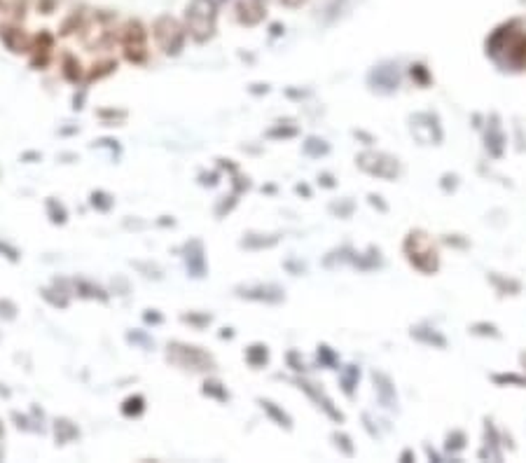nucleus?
<instances>
[{
  "label": "nucleus",
  "mask_w": 526,
  "mask_h": 463,
  "mask_svg": "<svg viewBox=\"0 0 526 463\" xmlns=\"http://www.w3.org/2000/svg\"><path fill=\"white\" fill-rule=\"evenodd\" d=\"M166 358H169L173 365L183 370H194V372H208V370L215 367L213 356H208L206 351H201L199 347H192V344H183V342H171L169 351H166Z\"/></svg>",
  "instance_id": "obj_1"
},
{
  "label": "nucleus",
  "mask_w": 526,
  "mask_h": 463,
  "mask_svg": "<svg viewBox=\"0 0 526 463\" xmlns=\"http://www.w3.org/2000/svg\"><path fill=\"white\" fill-rule=\"evenodd\" d=\"M154 38H157V45L164 54H173V57L181 54L185 38H183L181 26H178L176 21H171V19L159 21L157 28H154Z\"/></svg>",
  "instance_id": "obj_2"
},
{
  "label": "nucleus",
  "mask_w": 526,
  "mask_h": 463,
  "mask_svg": "<svg viewBox=\"0 0 526 463\" xmlns=\"http://www.w3.org/2000/svg\"><path fill=\"white\" fill-rule=\"evenodd\" d=\"M125 54L132 64H143L147 59V49H145V33L140 28V24H129L127 33H125Z\"/></svg>",
  "instance_id": "obj_3"
},
{
  "label": "nucleus",
  "mask_w": 526,
  "mask_h": 463,
  "mask_svg": "<svg viewBox=\"0 0 526 463\" xmlns=\"http://www.w3.org/2000/svg\"><path fill=\"white\" fill-rule=\"evenodd\" d=\"M185 264H188L190 276H194V279H201V276H206V257H203L201 242L192 239V242L185 244Z\"/></svg>",
  "instance_id": "obj_4"
},
{
  "label": "nucleus",
  "mask_w": 526,
  "mask_h": 463,
  "mask_svg": "<svg viewBox=\"0 0 526 463\" xmlns=\"http://www.w3.org/2000/svg\"><path fill=\"white\" fill-rule=\"evenodd\" d=\"M239 298L255 300V302H281L283 290L278 286H239L237 288Z\"/></svg>",
  "instance_id": "obj_5"
},
{
  "label": "nucleus",
  "mask_w": 526,
  "mask_h": 463,
  "mask_svg": "<svg viewBox=\"0 0 526 463\" xmlns=\"http://www.w3.org/2000/svg\"><path fill=\"white\" fill-rule=\"evenodd\" d=\"M246 363L253 367V370H260L269 363V349L264 344H253V347L246 349Z\"/></svg>",
  "instance_id": "obj_6"
},
{
  "label": "nucleus",
  "mask_w": 526,
  "mask_h": 463,
  "mask_svg": "<svg viewBox=\"0 0 526 463\" xmlns=\"http://www.w3.org/2000/svg\"><path fill=\"white\" fill-rule=\"evenodd\" d=\"M54 433H57L59 444H68L71 440H75V437H80L78 426L73 424V421H68V419H59V421L54 424Z\"/></svg>",
  "instance_id": "obj_7"
},
{
  "label": "nucleus",
  "mask_w": 526,
  "mask_h": 463,
  "mask_svg": "<svg viewBox=\"0 0 526 463\" xmlns=\"http://www.w3.org/2000/svg\"><path fill=\"white\" fill-rule=\"evenodd\" d=\"M61 73H64V78L68 80V82H73V84L82 82V66H80V61L75 57H64Z\"/></svg>",
  "instance_id": "obj_8"
},
{
  "label": "nucleus",
  "mask_w": 526,
  "mask_h": 463,
  "mask_svg": "<svg viewBox=\"0 0 526 463\" xmlns=\"http://www.w3.org/2000/svg\"><path fill=\"white\" fill-rule=\"evenodd\" d=\"M75 288H78V293L82 295V298L108 300V295L103 293V288H98V286H94V283H89V281H75Z\"/></svg>",
  "instance_id": "obj_9"
},
{
  "label": "nucleus",
  "mask_w": 526,
  "mask_h": 463,
  "mask_svg": "<svg viewBox=\"0 0 526 463\" xmlns=\"http://www.w3.org/2000/svg\"><path fill=\"white\" fill-rule=\"evenodd\" d=\"M201 393H203V396H208V398L220 400V403L230 400V393H227V388L222 386L220 381H206V384H203V388H201Z\"/></svg>",
  "instance_id": "obj_10"
},
{
  "label": "nucleus",
  "mask_w": 526,
  "mask_h": 463,
  "mask_svg": "<svg viewBox=\"0 0 526 463\" xmlns=\"http://www.w3.org/2000/svg\"><path fill=\"white\" fill-rule=\"evenodd\" d=\"M260 405H262V410L267 412V415L274 419L278 426H286V428H290V417L286 415V412L278 410V407L274 403H269V400H260Z\"/></svg>",
  "instance_id": "obj_11"
},
{
  "label": "nucleus",
  "mask_w": 526,
  "mask_h": 463,
  "mask_svg": "<svg viewBox=\"0 0 526 463\" xmlns=\"http://www.w3.org/2000/svg\"><path fill=\"white\" fill-rule=\"evenodd\" d=\"M143 410H145L143 396H132V398L125 400V405H122V415L125 417H138Z\"/></svg>",
  "instance_id": "obj_12"
},
{
  "label": "nucleus",
  "mask_w": 526,
  "mask_h": 463,
  "mask_svg": "<svg viewBox=\"0 0 526 463\" xmlns=\"http://www.w3.org/2000/svg\"><path fill=\"white\" fill-rule=\"evenodd\" d=\"M47 211H49V220L52 222H66V208L61 206V203L57 199H49L47 201Z\"/></svg>",
  "instance_id": "obj_13"
},
{
  "label": "nucleus",
  "mask_w": 526,
  "mask_h": 463,
  "mask_svg": "<svg viewBox=\"0 0 526 463\" xmlns=\"http://www.w3.org/2000/svg\"><path fill=\"white\" fill-rule=\"evenodd\" d=\"M113 197L110 194H105V192H94L91 194V206L94 208H98V211H110L113 208Z\"/></svg>",
  "instance_id": "obj_14"
},
{
  "label": "nucleus",
  "mask_w": 526,
  "mask_h": 463,
  "mask_svg": "<svg viewBox=\"0 0 526 463\" xmlns=\"http://www.w3.org/2000/svg\"><path fill=\"white\" fill-rule=\"evenodd\" d=\"M260 234H248V237L241 242V246H246V248H262V246H274L276 244V237L271 239H257Z\"/></svg>",
  "instance_id": "obj_15"
},
{
  "label": "nucleus",
  "mask_w": 526,
  "mask_h": 463,
  "mask_svg": "<svg viewBox=\"0 0 526 463\" xmlns=\"http://www.w3.org/2000/svg\"><path fill=\"white\" fill-rule=\"evenodd\" d=\"M183 320L185 323H192L194 328H206L210 320H213V316H210V314H194L192 311V314H185Z\"/></svg>",
  "instance_id": "obj_16"
},
{
  "label": "nucleus",
  "mask_w": 526,
  "mask_h": 463,
  "mask_svg": "<svg viewBox=\"0 0 526 463\" xmlns=\"http://www.w3.org/2000/svg\"><path fill=\"white\" fill-rule=\"evenodd\" d=\"M305 152L307 154H314V157H318V154H325L327 152V143L325 140H318V138H309L305 143Z\"/></svg>",
  "instance_id": "obj_17"
},
{
  "label": "nucleus",
  "mask_w": 526,
  "mask_h": 463,
  "mask_svg": "<svg viewBox=\"0 0 526 463\" xmlns=\"http://www.w3.org/2000/svg\"><path fill=\"white\" fill-rule=\"evenodd\" d=\"M356 379H358V370L354 365H349V370H346V374H344V388H346V393H349V396L354 393Z\"/></svg>",
  "instance_id": "obj_18"
},
{
  "label": "nucleus",
  "mask_w": 526,
  "mask_h": 463,
  "mask_svg": "<svg viewBox=\"0 0 526 463\" xmlns=\"http://www.w3.org/2000/svg\"><path fill=\"white\" fill-rule=\"evenodd\" d=\"M42 298L52 302L54 307H61V309H64V307L68 305V300H66V298H61V295H59V298H54V295H52V290H42Z\"/></svg>",
  "instance_id": "obj_19"
},
{
  "label": "nucleus",
  "mask_w": 526,
  "mask_h": 463,
  "mask_svg": "<svg viewBox=\"0 0 526 463\" xmlns=\"http://www.w3.org/2000/svg\"><path fill=\"white\" fill-rule=\"evenodd\" d=\"M129 339H132V342L143 344V347H152V339L145 337V335H140V332H134V335H129Z\"/></svg>",
  "instance_id": "obj_20"
},
{
  "label": "nucleus",
  "mask_w": 526,
  "mask_h": 463,
  "mask_svg": "<svg viewBox=\"0 0 526 463\" xmlns=\"http://www.w3.org/2000/svg\"><path fill=\"white\" fill-rule=\"evenodd\" d=\"M335 440H337V444H342V447L346 449V454H354V447L349 444V437L346 435H335Z\"/></svg>",
  "instance_id": "obj_21"
},
{
  "label": "nucleus",
  "mask_w": 526,
  "mask_h": 463,
  "mask_svg": "<svg viewBox=\"0 0 526 463\" xmlns=\"http://www.w3.org/2000/svg\"><path fill=\"white\" fill-rule=\"evenodd\" d=\"M0 253H8L10 260H19V253H17L15 248H10L8 244H0Z\"/></svg>",
  "instance_id": "obj_22"
},
{
  "label": "nucleus",
  "mask_w": 526,
  "mask_h": 463,
  "mask_svg": "<svg viewBox=\"0 0 526 463\" xmlns=\"http://www.w3.org/2000/svg\"><path fill=\"white\" fill-rule=\"evenodd\" d=\"M145 323H162V316H159V314L157 311H147L145 314Z\"/></svg>",
  "instance_id": "obj_23"
},
{
  "label": "nucleus",
  "mask_w": 526,
  "mask_h": 463,
  "mask_svg": "<svg viewBox=\"0 0 526 463\" xmlns=\"http://www.w3.org/2000/svg\"><path fill=\"white\" fill-rule=\"evenodd\" d=\"M5 435V430H3V424H0V437H3Z\"/></svg>",
  "instance_id": "obj_24"
}]
</instances>
